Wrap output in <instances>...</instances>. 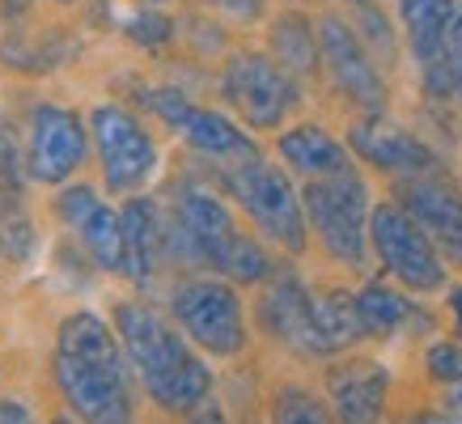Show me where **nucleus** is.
Wrapping results in <instances>:
<instances>
[{"label":"nucleus","instance_id":"obj_1","mask_svg":"<svg viewBox=\"0 0 462 424\" xmlns=\"http://www.w3.org/2000/svg\"><path fill=\"white\" fill-rule=\"evenodd\" d=\"M60 395L85 424H136L119 339L98 314H69L56 336Z\"/></svg>","mask_w":462,"mask_h":424},{"label":"nucleus","instance_id":"obj_22","mask_svg":"<svg viewBox=\"0 0 462 424\" xmlns=\"http://www.w3.org/2000/svg\"><path fill=\"white\" fill-rule=\"evenodd\" d=\"M356 306H361V323H365V336H394L403 323H411V301L403 293H394L386 284H369L365 293H356Z\"/></svg>","mask_w":462,"mask_h":424},{"label":"nucleus","instance_id":"obj_16","mask_svg":"<svg viewBox=\"0 0 462 424\" xmlns=\"http://www.w3.org/2000/svg\"><path fill=\"white\" fill-rule=\"evenodd\" d=\"M386 369L378 361H339L327 373V391H331V408L339 424H378L382 403H386Z\"/></svg>","mask_w":462,"mask_h":424},{"label":"nucleus","instance_id":"obj_32","mask_svg":"<svg viewBox=\"0 0 462 424\" xmlns=\"http://www.w3.org/2000/svg\"><path fill=\"white\" fill-rule=\"evenodd\" d=\"M446 408H449V416H458L462 420V382H454L446 391Z\"/></svg>","mask_w":462,"mask_h":424},{"label":"nucleus","instance_id":"obj_31","mask_svg":"<svg viewBox=\"0 0 462 424\" xmlns=\"http://www.w3.org/2000/svg\"><path fill=\"white\" fill-rule=\"evenodd\" d=\"M191 424H225V416H221V408H217V403H204V408L191 416Z\"/></svg>","mask_w":462,"mask_h":424},{"label":"nucleus","instance_id":"obj_20","mask_svg":"<svg viewBox=\"0 0 462 424\" xmlns=\"http://www.w3.org/2000/svg\"><path fill=\"white\" fill-rule=\"evenodd\" d=\"M314 318H319V339L322 353L331 356L339 348H348L356 339H365V323H361V306L356 297L344 289H322L314 293Z\"/></svg>","mask_w":462,"mask_h":424},{"label":"nucleus","instance_id":"obj_21","mask_svg":"<svg viewBox=\"0 0 462 424\" xmlns=\"http://www.w3.org/2000/svg\"><path fill=\"white\" fill-rule=\"evenodd\" d=\"M272 47H276V64H281L289 77H306L314 72V60H319V39L301 14H284L272 30Z\"/></svg>","mask_w":462,"mask_h":424},{"label":"nucleus","instance_id":"obj_30","mask_svg":"<svg viewBox=\"0 0 462 424\" xmlns=\"http://www.w3.org/2000/svg\"><path fill=\"white\" fill-rule=\"evenodd\" d=\"M217 5H225L234 17H259V9H263V0H217Z\"/></svg>","mask_w":462,"mask_h":424},{"label":"nucleus","instance_id":"obj_11","mask_svg":"<svg viewBox=\"0 0 462 424\" xmlns=\"http://www.w3.org/2000/svg\"><path fill=\"white\" fill-rule=\"evenodd\" d=\"M411 51L420 60L424 85L433 98H446L454 89V69H449V26L458 14V0H399Z\"/></svg>","mask_w":462,"mask_h":424},{"label":"nucleus","instance_id":"obj_23","mask_svg":"<svg viewBox=\"0 0 462 424\" xmlns=\"http://www.w3.org/2000/svg\"><path fill=\"white\" fill-rule=\"evenodd\" d=\"M81 242H85V251L94 254V263L106 272H124L127 263V251H124V217L115 208H106L102 204L89 221L81 226Z\"/></svg>","mask_w":462,"mask_h":424},{"label":"nucleus","instance_id":"obj_34","mask_svg":"<svg viewBox=\"0 0 462 424\" xmlns=\"http://www.w3.org/2000/svg\"><path fill=\"white\" fill-rule=\"evenodd\" d=\"M449 310L458 318V336H462V289H449Z\"/></svg>","mask_w":462,"mask_h":424},{"label":"nucleus","instance_id":"obj_24","mask_svg":"<svg viewBox=\"0 0 462 424\" xmlns=\"http://www.w3.org/2000/svg\"><path fill=\"white\" fill-rule=\"evenodd\" d=\"M272 424H339V420L322 408L310 391H301V386H284L281 395L272 399Z\"/></svg>","mask_w":462,"mask_h":424},{"label":"nucleus","instance_id":"obj_19","mask_svg":"<svg viewBox=\"0 0 462 424\" xmlns=\"http://www.w3.org/2000/svg\"><path fill=\"white\" fill-rule=\"evenodd\" d=\"M281 157L293 170H301L306 179H331V174L352 170L344 144H339L336 136H327V132L314 127V124H301V127H293V132H284L281 136Z\"/></svg>","mask_w":462,"mask_h":424},{"label":"nucleus","instance_id":"obj_2","mask_svg":"<svg viewBox=\"0 0 462 424\" xmlns=\"http://www.w3.org/2000/svg\"><path fill=\"white\" fill-rule=\"evenodd\" d=\"M115 336L124 344V356L141 373L144 391L166 411H199L212 391L208 365L191 353V344L174 327L141 301L115 306Z\"/></svg>","mask_w":462,"mask_h":424},{"label":"nucleus","instance_id":"obj_28","mask_svg":"<svg viewBox=\"0 0 462 424\" xmlns=\"http://www.w3.org/2000/svg\"><path fill=\"white\" fill-rule=\"evenodd\" d=\"M449 69H454V89L462 98V0L458 14H454V26H449Z\"/></svg>","mask_w":462,"mask_h":424},{"label":"nucleus","instance_id":"obj_18","mask_svg":"<svg viewBox=\"0 0 462 424\" xmlns=\"http://www.w3.org/2000/svg\"><path fill=\"white\" fill-rule=\"evenodd\" d=\"M119 217H124V251H127L124 272L136 284H149L157 272V259H162V242H166L157 208L149 199H132Z\"/></svg>","mask_w":462,"mask_h":424},{"label":"nucleus","instance_id":"obj_29","mask_svg":"<svg viewBox=\"0 0 462 424\" xmlns=\"http://www.w3.org/2000/svg\"><path fill=\"white\" fill-rule=\"evenodd\" d=\"M0 424H30V416L17 399H0Z\"/></svg>","mask_w":462,"mask_h":424},{"label":"nucleus","instance_id":"obj_17","mask_svg":"<svg viewBox=\"0 0 462 424\" xmlns=\"http://www.w3.org/2000/svg\"><path fill=\"white\" fill-rule=\"evenodd\" d=\"M352 149L369 161V166H382L391 174H433L437 170V157L429 153V144L416 141L411 132L403 127H391L382 119H361L352 127Z\"/></svg>","mask_w":462,"mask_h":424},{"label":"nucleus","instance_id":"obj_36","mask_svg":"<svg viewBox=\"0 0 462 424\" xmlns=\"http://www.w3.org/2000/svg\"><path fill=\"white\" fill-rule=\"evenodd\" d=\"M153 5H157V0H153Z\"/></svg>","mask_w":462,"mask_h":424},{"label":"nucleus","instance_id":"obj_10","mask_svg":"<svg viewBox=\"0 0 462 424\" xmlns=\"http://www.w3.org/2000/svg\"><path fill=\"white\" fill-rule=\"evenodd\" d=\"M319 51H322L327 72H331V81H336L356 106H365V111H374V115L386 106V85H382L374 60H369V51H365L361 39H356V30H352L344 17H322Z\"/></svg>","mask_w":462,"mask_h":424},{"label":"nucleus","instance_id":"obj_13","mask_svg":"<svg viewBox=\"0 0 462 424\" xmlns=\"http://www.w3.org/2000/svg\"><path fill=\"white\" fill-rule=\"evenodd\" d=\"M149 106H153L174 132H182L187 144H196L199 153L221 157V161H238V157L254 153V144L246 141L225 115L204 111V106L187 102L182 94H174V89H153V94H149Z\"/></svg>","mask_w":462,"mask_h":424},{"label":"nucleus","instance_id":"obj_6","mask_svg":"<svg viewBox=\"0 0 462 424\" xmlns=\"http://www.w3.org/2000/svg\"><path fill=\"white\" fill-rule=\"evenodd\" d=\"M369 242L378 251L382 268L391 272L394 281H403L416 293H433L446 284V263L441 251L433 246V238L424 234L411 212L403 204H378L369 217Z\"/></svg>","mask_w":462,"mask_h":424},{"label":"nucleus","instance_id":"obj_33","mask_svg":"<svg viewBox=\"0 0 462 424\" xmlns=\"http://www.w3.org/2000/svg\"><path fill=\"white\" fill-rule=\"evenodd\" d=\"M411 424H462L458 416H449V411H424V416H416Z\"/></svg>","mask_w":462,"mask_h":424},{"label":"nucleus","instance_id":"obj_25","mask_svg":"<svg viewBox=\"0 0 462 424\" xmlns=\"http://www.w3.org/2000/svg\"><path fill=\"white\" fill-rule=\"evenodd\" d=\"M98 208H102V199L94 196V187H69V191L56 196V217L72 229H81Z\"/></svg>","mask_w":462,"mask_h":424},{"label":"nucleus","instance_id":"obj_9","mask_svg":"<svg viewBox=\"0 0 462 424\" xmlns=\"http://www.w3.org/2000/svg\"><path fill=\"white\" fill-rule=\"evenodd\" d=\"M225 98L234 111H242V119L259 132L284 124L289 106L297 102L293 77L276 64V60L259 56V51H242L225 64Z\"/></svg>","mask_w":462,"mask_h":424},{"label":"nucleus","instance_id":"obj_5","mask_svg":"<svg viewBox=\"0 0 462 424\" xmlns=\"http://www.w3.org/2000/svg\"><path fill=\"white\" fill-rule=\"evenodd\" d=\"M301 208H306V221L314 226L322 246L336 254L339 263L361 268L365 242H369V217H374L361 174L344 170L331 179H310L306 191H301Z\"/></svg>","mask_w":462,"mask_h":424},{"label":"nucleus","instance_id":"obj_26","mask_svg":"<svg viewBox=\"0 0 462 424\" xmlns=\"http://www.w3.org/2000/svg\"><path fill=\"white\" fill-rule=\"evenodd\" d=\"M429 373H433L437 382H446V386L462 382V348L458 344H433V348H429Z\"/></svg>","mask_w":462,"mask_h":424},{"label":"nucleus","instance_id":"obj_8","mask_svg":"<svg viewBox=\"0 0 462 424\" xmlns=\"http://www.w3.org/2000/svg\"><path fill=\"white\" fill-rule=\"evenodd\" d=\"M89 127H94V141H98V161L102 174H106V187L111 191H141L157 170V144L136 124V115L106 102V106L89 115Z\"/></svg>","mask_w":462,"mask_h":424},{"label":"nucleus","instance_id":"obj_35","mask_svg":"<svg viewBox=\"0 0 462 424\" xmlns=\"http://www.w3.org/2000/svg\"><path fill=\"white\" fill-rule=\"evenodd\" d=\"M56 424H64V420H56Z\"/></svg>","mask_w":462,"mask_h":424},{"label":"nucleus","instance_id":"obj_7","mask_svg":"<svg viewBox=\"0 0 462 424\" xmlns=\"http://www.w3.org/2000/svg\"><path fill=\"white\" fill-rule=\"evenodd\" d=\"M174 318L212 356H234L246 344L242 301L225 281H187L174 293Z\"/></svg>","mask_w":462,"mask_h":424},{"label":"nucleus","instance_id":"obj_27","mask_svg":"<svg viewBox=\"0 0 462 424\" xmlns=\"http://www.w3.org/2000/svg\"><path fill=\"white\" fill-rule=\"evenodd\" d=\"M124 26L136 42H166L170 30H174L170 26V17H162V14H132Z\"/></svg>","mask_w":462,"mask_h":424},{"label":"nucleus","instance_id":"obj_15","mask_svg":"<svg viewBox=\"0 0 462 424\" xmlns=\"http://www.w3.org/2000/svg\"><path fill=\"white\" fill-rule=\"evenodd\" d=\"M259 314H263V327L281 339V344L297 348L301 356H327L322 353V339H319V318H314V293L297 281L293 272H281V276L272 281Z\"/></svg>","mask_w":462,"mask_h":424},{"label":"nucleus","instance_id":"obj_3","mask_svg":"<svg viewBox=\"0 0 462 424\" xmlns=\"http://www.w3.org/2000/svg\"><path fill=\"white\" fill-rule=\"evenodd\" d=\"M179 226H182V238L187 246L212 263L217 272H225L229 281H242V284H254V281H267L272 276V259L251 234H242L234 212L225 208L221 199L212 191H182V204H179Z\"/></svg>","mask_w":462,"mask_h":424},{"label":"nucleus","instance_id":"obj_14","mask_svg":"<svg viewBox=\"0 0 462 424\" xmlns=\"http://www.w3.org/2000/svg\"><path fill=\"white\" fill-rule=\"evenodd\" d=\"M85 157V127L64 106H39L30 124V179L64 183Z\"/></svg>","mask_w":462,"mask_h":424},{"label":"nucleus","instance_id":"obj_4","mask_svg":"<svg viewBox=\"0 0 462 424\" xmlns=\"http://www.w3.org/2000/svg\"><path fill=\"white\" fill-rule=\"evenodd\" d=\"M225 187L234 191V199H242V208L272 242H281L289 254L306 251V208L276 166H267L259 153L225 161Z\"/></svg>","mask_w":462,"mask_h":424},{"label":"nucleus","instance_id":"obj_12","mask_svg":"<svg viewBox=\"0 0 462 424\" xmlns=\"http://www.w3.org/2000/svg\"><path fill=\"white\" fill-rule=\"evenodd\" d=\"M399 199L411 212V221L433 238V246L462 268V196L441 174H411L399 183Z\"/></svg>","mask_w":462,"mask_h":424}]
</instances>
